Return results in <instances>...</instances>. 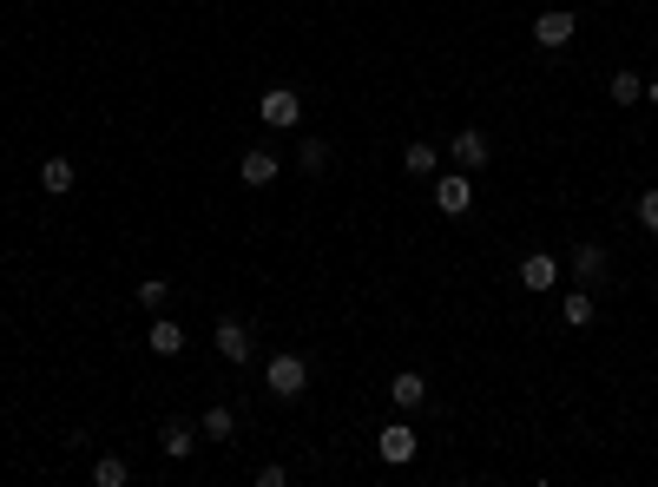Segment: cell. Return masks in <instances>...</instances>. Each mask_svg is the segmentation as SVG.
<instances>
[{"instance_id": "obj_1", "label": "cell", "mask_w": 658, "mask_h": 487, "mask_svg": "<svg viewBox=\"0 0 658 487\" xmlns=\"http://www.w3.org/2000/svg\"><path fill=\"white\" fill-rule=\"evenodd\" d=\"M264 382H270V395H277V402H297V395L310 389V362L290 356V349H277V356L264 362Z\"/></svg>"}, {"instance_id": "obj_2", "label": "cell", "mask_w": 658, "mask_h": 487, "mask_svg": "<svg viewBox=\"0 0 658 487\" xmlns=\"http://www.w3.org/2000/svg\"><path fill=\"white\" fill-rule=\"evenodd\" d=\"M257 119H264V126H303V99L290 93V86H270L264 99H257Z\"/></svg>"}, {"instance_id": "obj_3", "label": "cell", "mask_w": 658, "mask_h": 487, "mask_svg": "<svg viewBox=\"0 0 658 487\" xmlns=\"http://www.w3.org/2000/svg\"><path fill=\"white\" fill-rule=\"evenodd\" d=\"M211 343H218V356H224V362H251V330H244L237 316H218Z\"/></svg>"}, {"instance_id": "obj_4", "label": "cell", "mask_w": 658, "mask_h": 487, "mask_svg": "<svg viewBox=\"0 0 658 487\" xmlns=\"http://www.w3.org/2000/svg\"><path fill=\"white\" fill-rule=\"evenodd\" d=\"M415 448H422V441H415V428H408V422H389V428H382V461H389V468H408V461H415Z\"/></svg>"}, {"instance_id": "obj_5", "label": "cell", "mask_w": 658, "mask_h": 487, "mask_svg": "<svg viewBox=\"0 0 658 487\" xmlns=\"http://www.w3.org/2000/svg\"><path fill=\"white\" fill-rule=\"evenodd\" d=\"M573 33H580V20L566 14V7H553V14H540V20H533V40H540V47H566Z\"/></svg>"}, {"instance_id": "obj_6", "label": "cell", "mask_w": 658, "mask_h": 487, "mask_svg": "<svg viewBox=\"0 0 658 487\" xmlns=\"http://www.w3.org/2000/svg\"><path fill=\"white\" fill-rule=\"evenodd\" d=\"M553 283H560V264H553L547 251L520 257V290H533V297H540V290H553Z\"/></svg>"}, {"instance_id": "obj_7", "label": "cell", "mask_w": 658, "mask_h": 487, "mask_svg": "<svg viewBox=\"0 0 658 487\" xmlns=\"http://www.w3.org/2000/svg\"><path fill=\"white\" fill-rule=\"evenodd\" d=\"M237 178H244L251 191L277 185V152H264V145H257V152H244V165H237Z\"/></svg>"}, {"instance_id": "obj_8", "label": "cell", "mask_w": 658, "mask_h": 487, "mask_svg": "<svg viewBox=\"0 0 658 487\" xmlns=\"http://www.w3.org/2000/svg\"><path fill=\"white\" fill-rule=\"evenodd\" d=\"M435 205L448 211V218H461V211L474 205V178H435Z\"/></svg>"}, {"instance_id": "obj_9", "label": "cell", "mask_w": 658, "mask_h": 487, "mask_svg": "<svg viewBox=\"0 0 658 487\" xmlns=\"http://www.w3.org/2000/svg\"><path fill=\"white\" fill-rule=\"evenodd\" d=\"M455 165H461V172H481V165H487V132H455Z\"/></svg>"}, {"instance_id": "obj_10", "label": "cell", "mask_w": 658, "mask_h": 487, "mask_svg": "<svg viewBox=\"0 0 658 487\" xmlns=\"http://www.w3.org/2000/svg\"><path fill=\"white\" fill-rule=\"evenodd\" d=\"M389 402H395V409H422V402H428V382L415 376V369H402V376L389 382Z\"/></svg>"}, {"instance_id": "obj_11", "label": "cell", "mask_w": 658, "mask_h": 487, "mask_svg": "<svg viewBox=\"0 0 658 487\" xmlns=\"http://www.w3.org/2000/svg\"><path fill=\"white\" fill-rule=\"evenodd\" d=\"M198 435H204V441H231V435H237V415L224 409V402H211V409L198 415Z\"/></svg>"}, {"instance_id": "obj_12", "label": "cell", "mask_w": 658, "mask_h": 487, "mask_svg": "<svg viewBox=\"0 0 658 487\" xmlns=\"http://www.w3.org/2000/svg\"><path fill=\"white\" fill-rule=\"evenodd\" d=\"M145 343H152V356H178V349H185V330H178L172 316H158L152 330H145Z\"/></svg>"}, {"instance_id": "obj_13", "label": "cell", "mask_w": 658, "mask_h": 487, "mask_svg": "<svg viewBox=\"0 0 658 487\" xmlns=\"http://www.w3.org/2000/svg\"><path fill=\"white\" fill-rule=\"evenodd\" d=\"M40 191H47V198H66V191H73V158H47V165H40Z\"/></svg>"}, {"instance_id": "obj_14", "label": "cell", "mask_w": 658, "mask_h": 487, "mask_svg": "<svg viewBox=\"0 0 658 487\" xmlns=\"http://www.w3.org/2000/svg\"><path fill=\"white\" fill-rule=\"evenodd\" d=\"M158 448H165V455H172V461H185L191 448H198V435H191L185 422H165V428H158Z\"/></svg>"}, {"instance_id": "obj_15", "label": "cell", "mask_w": 658, "mask_h": 487, "mask_svg": "<svg viewBox=\"0 0 658 487\" xmlns=\"http://www.w3.org/2000/svg\"><path fill=\"white\" fill-rule=\"evenodd\" d=\"M573 277L599 283V277H606V251H599V244H580V251H573Z\"/></svg>"}, {"instance_id": "obj_16", "label": "cell", "mask_w": 658, "mask_h": 487, "mask_svg": "<svg viewBox=\"0 0 658 487\" xmlns=\"http://www.w3.org/2000/svg\"><path fill=\"white\" fill-rule=\"evenodd\" d=\"M606 93L619 99V106H639V99H645V79H639V73H612V79H606Z\"/></svg>"}, {"instance_id": "obj_17", "label": "cell", "mask_w": 658, "mask_h": 487, "mask_svg": "<svg viewBox=\"0 0 658 487\" xmlns=\"http://www.w3.org/2000/svg\"><path fill=\"white\" fill-rule=\"evenodd\" d=\"M93 481H99V487H126V481H132L126 455H106V461H99V468H93Z\"/></svg>"}, {"instance_id": "obj_18", "label": "cell", "mask_w": 658, "mask_h": 487, "mask_svg": "<svg viewBox=\"0 0 658 487\" xmlns=\"http://www.w3.org/2000/svg\"><path fill=\"white\" fill-rule=\"evenodd\" d=\"M402 165H408V178H428V172H435V145H422V139H415V145L402 152Z\"/></svg>"}, {"instance_id": "obj_19", "label": "cell", "mask_w": 658, "mask_h": 487, "mask_svg": "<svg viewBox=\"0 0 658 487\" xmlns=\"http://www.w3.org/2000/svg\"><path fill=\"white\" fill-rule=\"evenodd\" d=\"M560 316L573 323V330H586V323H593V297H586V290H573V297L560 303Z\"/></svg>"}, {"instance_id": "obj_20", "label": "cell", "mask_w": 658, "mask_h": 487, "mask_svg": "<svg viewBox=\"0 0 658 487\" xmlns=\"http://www.w3.org/2000/svg\"><path fill=\"white\" fill-rule=\"evenodd\" d=\"M165 297H172V283H165V277H145L139 283V303H145V310H165Z\"/></svg>"}, {"instance_id": "obj_21", "label": "cell", "mask_w": 658, "mask_h": 487, "mask_svg": "<svg viewBox=\"0 0 658 487\" xmlns=\"http://www.w3.org/2000/svg\"><path fill=\"white\" fill-rule=\"evenodd\" d=\"M297 165H303V172H323V165H329V145H323V139H303Z\"/></svg>"}, {"instance_id": "obj_22", "label": "cell", "mask_w": 658, "mask_h": 487, "mask_svg": "<svg viewBox=\"0 0 658 487\" xmlns=\"http://www.w3.org/2000/svg\"><path fill=\"white\" fill-rule=\"evenodd\" d=\"M639 224H645V231H658V191H645V198H639Z\"/></svg>"}, {"instance_id": "obj_23", "label": "cell", "mask_w": 658, "mask_h": 487, "mask_svg": "<svg viewBox=\"0 0 658 487\" xmlns=\"http://www.w3.org/2000/svg\"><path fill=\"white\" fill-rule=\"evenodd\" d=\"M645 99H652V112H658V79H645Z\"/></svg>"}]
</instances>
